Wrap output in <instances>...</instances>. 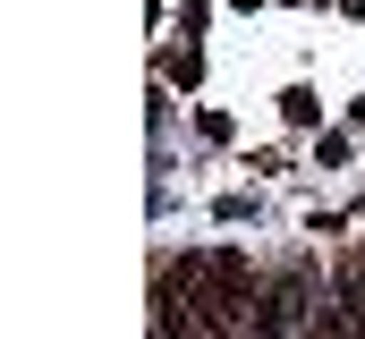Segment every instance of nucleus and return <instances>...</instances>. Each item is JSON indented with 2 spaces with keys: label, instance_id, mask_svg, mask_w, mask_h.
Returning <instances> with one entry per match:
<instances>
[{
  "label": "nucleus",
  "instance_id": "1",
  "mask_svg": "<svg viewBox=\"0 0 365 339\" xmlns=\"http://www.w3.org/2000/svg\"><path fill=\"white\" fill-rule=\"evenodd\" d=\"M297 314H314V271H306V263H289L272 288L255 297V339H289Z\"/></svg>",
  "mask_w": 365,
  "mask_h": 339
},
{
  "label": "nucleus",
  "instance_id": "4",
  "mask_svg": "<svg viewBox=\"0 0 365 339\" xmlns=\"http://www.w3.org/2000/svg\"><path fill=\"white\" fill-rule=\"evenodd\" d=\"M349 288H357V306H365V246L349 254Z\"/></svg>",
  "mask_w": 365,
  "mask_h": 339
},
{
  "label": "nucleus",
  "instance_id": "2",
  "mask_svg": "<svg viewBox=\"0 0 365 339\" xmlns=\"http://www.w3.org/2000/svg\"><path fill=\"white\" fill-rule=\"evenodd\" d=\"M314 339H365V306H357V288H349V280L314 297Z\"/></svg>",
  "mask_w": 365,
  "mask_h": 339
},
{
  "label": "nucleus",
  "instance_id": "3",
  "mask_svg": "<svg viewBox=\"0 0 365 339\" xmlns=\"http://www.w3.org/2000/svg\"><path fill=\"white\" fill-rule=\"evenodd\" d=\"M204 77V51H195V43H187V51H170V85H195Z\"/></svg>",
  "mask_w": 365,
  "mask_h": 339
}]
</instances>
